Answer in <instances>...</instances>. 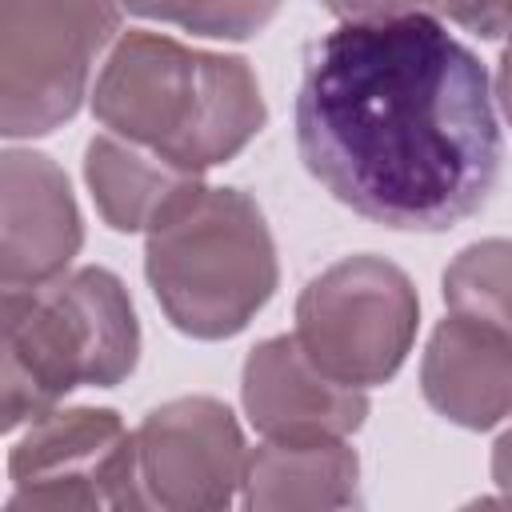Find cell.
<instances>
[{
	"mask_svg": "<svg viewBox=\"0 0 512 512\" xmlns=\"http://www.w3.org/2000/svg\"><path fill=\"white\" fill-rule=\"evenodd\" d=\"M84 180L96 212L112 232H152L188 208L208 184L204 172L180 168L160 152L124 140L116 132H96L84 148Z\"/></svg>",
	"mask_w": 512,
	"mask_h": 512,
	"instance_id": "cell-12",
	"label": "cell"
},
{
	"mask_svg": "<svg viewBox=\"0 0 512 512\" xmlns=\"http://www.w3.org/2000/svg\"><path fill=\"white\" fill-rule=\"evenodd\" d=\"M80 244L84 224L64 168L44 152L8 148L0 156V284L56 280Z\"/></svg>",
	"mask_w": 512,
	"mask_h": 512,
	"instance_id": "cell-10",
	"label": "cell"
},
{
	"mask_svg": "<svg viewBox=\"0 0 512 512\" xmlns=\"http://www.w3.org/2000/svg\"><path fill=\"white\" fill-rule=\"evenodd\" d=\"M284 0H120V8L176 24L192 36H212V40H248L260 28L272 24Z\"/></svg>",
	"mask_w": 512,
	"mask_h": 512,
	"instance_id": "cell-15",
	"label": "cell"
},
{
	"mask_svg": "<svg viewBox=\"0 0 512 512\" xmlns=\"http://www.w3.org/2000/svg\"><path fill=\"white\" fill-rule=\"evenodd\" d=\"M296 148L340 204L396 232H448L480 212L504 156L484 64L428 12L308 44Z\"/></svg>",
	"mask_w": 512,
	"mask_h": 512,
	"instance_id": "cell-1",
	"label": "cell"
},
{
	"mask_svg": "<svg viewBox=\"0 0 512 512\" xmlns=\"http://www.w3.org/2000/svg\"><path fill=\"white\" fill-rule=\"evenodd\" d=\"M332 16L344 24H372V20H396L412 12H428V0H320Z\"/></svg>",
	"mask_w": 512,
	"mask_h": 512,
	"instance_id": "cell-17",
	"label": "cell"
},
{
	"mask_svg": "<svg viewBox=\"0 0 512 512\" xmlns=\"http://www.w3.org/2000/svg\"><path fill=\"white\" fill-rule=\"evenodd\" d=\"M4 512L140 508L136 436L112 408H52L8 452Z\"/></svg>",
	"mask_w": 512,
	"mask_h": 512,
	"instance_id": "cell-7",
	"label": "cell"
},
{
	"mask_svg": "<svg viewBox=\"0 0 512 512\" xmlns=\"http://www.w3.org/2000/svg\"><path fill=\"white\" fill-rule=\"evenodd\" d=\"M144 276L168 324L192 340H228L280 284L272 228L240 188H204L148 232Z\"/></svg>",
	"mask_w": 512,
	"mask_h": 512,
	"instance_id": "cell-4",
	"label": "cell"
},
{
	"mask_svg": "<svg viewBox=\"0 0 512 512\" xmlns=\"http://www.w3.org/2000/svg\"><path fill=\"white\" fill-rule=\"evenodd\" d=\"M420 388L448 424L496 428L512 416V336L464 312L444 316L420 356Z\"/></svg>",
	"mask_w": 512,
	"mask_h": 512,
	"instance_id": "cell-11",
	"label": "cell"
},
{
	"mask_svg": "<svg viewBox=\"0 0 512 512\" xmlns=\"http://www.w3.org/2000/svg\"><path fill=\"white\" fill-rule=\"evenodd\" d=\"M492 480L504 492V500H512V424L500 432V440L492 444Z\"/></svg>",
	"mask_w": 512,
	"mask_h": 512,
	"instance_id": "cell-18",
	"label": "cell"
},
{
	"mask_svg": "<svg viewBox=\"0 0 512 512\" xmlns=\"http://www.w3.org/2000/svg\"><path fill=\"white\" fill-rule=\"evenodd\" d=\"M360 460L344 440H264L248 452L240 500L252 512H328L360 500Z\"/></svg>",
	"mask_w": 512,
	"mask_h": 512,
	"instance_id": "cell-13",
	"label": "cell"
},
{
	"mask_svg": "<svg viewBox=\"0 0 512 512\" xmlns=\"http://www.w3.org/2000/svg\"><path fill=\"white\" fill-rule=\"evenodd\" d=\"M132 436L140 508L220 512L236 500L248 448L228 404L180 396L152 408Z\"/></svg>",
	"mask_w": 512,
	"mask_h": 512,
	"instance_id": "cell-8",
	"label": "cell"
},
{
	"mask_svg": "<svg viewBox=\"0 0 512 512\" xmlns=\"http://www.w3.org/2000/svg\"><path fill=\"white\" fill-rule=\"evenodd\" d=\"M0 428L16 432L76 388H116L136 372L140 324L108 268L60 272L0 296Z\"/></svg>",
	"mask_w": 512,
	"mask_h": 512,
	"instance_id": "cell-3",
	"label": "cell"
},
{
	"mask_svg": "<svg viewBox=\"0 0 512 512\" xmlns=\"http://www.w3.org/2000/svg\"><path fill=\"white\" fill-rule=\"evenodd\" d=\"M116 40L120 0H0V132L32 140L68 124Z\"/></svg>",
	"mask_w": 512,
	"mask_h": 512,
	"instance_id": "cell-5",
	"label": "cell"
},
{
	"mask_svg": "<svg viewBox=\"0 0 512 512\" xmlns=\"http://www.w3.org/2000/svg\"><path fill=\"white\" fill-rule=\"evenodd\" d=\"M92 112L108 132L192 172L240 156L268 120L248 60L140 28L120 32L108 48Z\"/></svg>",
	"mask_w": 512,
	"mask_h": 512,
	"instance_id": "cell-2",
	"label": "cell"
},
{
	"mask_svg": "<svg viewBox=\"0 0 512 512\" xmlns=\"http://www.w3.org/2000/svg\"><path fill=\"white\" fill-rule=\"evenodd\" d=\"M428 8L480 40H512V0H428Z\"/></svg>",
	"mask_w": 512,
	"mask_h": 512,
	"instance_id": "cell-16",
	"label": "cell"
},
{
	"mask_svg": "<svg viewBox=\"0 0 512 512\" xmlns=\"http://www.w3.org/2000/svg\"><path fill=\"white\" fill-rule=\"evenodd\" d=\"M444 300L452 312L488 320L512 336V240L492 236L460 248L444 268Z\"/></svg>",
	"mask_w": 512,
	"mask_h": 512,
	"instance_id": "cell-14",
	"label": "cell"
},
{
	"mask_svg": "<svg viewBox=\"0 0 512 512\" xmlns=\"http://www.w3.org/2000/svg\"><path fill=\"white\" fill-rule=\"evenodd\" d=\"M420 296L384 256H344L312 276L296 300V340L352 388L388 384L412 352Z\"/></svg>",
	"mask_w": 512,
	"mask_h": 512,
	"instance_id": "cell-6",
	"label": "cell"
},
{
	"mask_svg": "<svg viewBox=\"0 0 512 512\" xmlns=\"http://www.w3.org/2000/svg\"><path fill=\"white\" fill-rule=\"evenodd\" d=\"M240 404L264 440H344L368 416L364 388L328 376L296 332L268 336L248 352Z\"/></svg>",
	"mask_w": 512,
	"mask_h": 512,
	"instance_id": "cell-9",
	"label": "cell"
},
{
	"mask_svg": "<svg viewBox=\"0 0 512 512\" xmlns=\"http://www.w3.org/2000/svg\"><path fill=\"white\" fill-rule=\"evenodd\" d=\"M496 100H500V112H504V120H508V128H512V44L504 48V56H500V72H496Z\"/></svg>",
	"mask_w": 512,
	"mask_h": 512,
	"instance_id": "cell-19",
	"label": "cell"
}]
</instances>
